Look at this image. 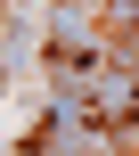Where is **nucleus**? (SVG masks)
<instances>
[{
    "label": "nucleus",
    "instance_id": "1",
    "mask_svg": "<svg viewBox=\"0 0 139 156\" xmlns=\"http://www.w3.org/2000/svg\"><path fill=\"white\" fill-rule=\"evenodd\" d=\"M49 74L82 82V74H98V49H82V41H49Z\"/></svg>",
    "mask_w": 139,
    "mask_h": 156
}]
</instances>
